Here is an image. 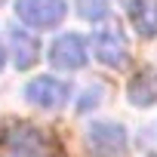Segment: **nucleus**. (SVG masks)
<instances>
[{
    "label": "nucleus",
    "instance_id": "1",
    "mask_svg": "<svg viewBox=\"0 0 157 157\" xmlns=\"http://www.w3.org/2000/svg\"><path fill=\"white\" fill-rule=\"evenodd\" d=\"M52 142L34 123H10L0 132V157H49Z\"/></svg>",
    "mask_w": 157,
    "mask_h": 157
},
{
    "label": "nucleus",
    "instance_id": "2",
    "mask_svg": "<svg viewBox=\"0 0 157 157\" xmlns=\"http://www.w3.org/2000/svg\"><path fill=\"white\" fill-rule=\"evenodd\" d=\"M86 145L93 157H126V132L120 123L99 120L86 129Z\"/></svg>",
    "mask_w": 157,
    "mask_h": 157
},
{
    "label": "nucleus",
    "instance_id": "3",
    "mask_svg": "<svg viewBox=\"0 0 157 157\" xmlns=\"http://www.w3.org/2000/svg\"><path fill=\"white\" fill-rule=\"evenodd\" d=\"M16 13L31 28H56L65 19L68 6L65 0H16Z\"/></svg>",
    "mask_w": 157,
    "mask_h": 157
},
{
    "label": "nucleus",
    "instance_id": "4",
    "mask_svg": "<svg viewBox=\"0 0 157 157\" xmlns=\"http://www.w3.org/2000/svg\"><path fill=\"white\" fill-rule=\"evenodd\" d=\"M93 52H96V59H99L102 65H108V68H123L126 59H129V43H126V37L120 34L117 25H108V28H102V31L93 37Z\"/></svg>",
    "mask_w": 157,
    "mask_h": 157
},
{
    "label": "nucleus",
    "instance_id": "5",
    "mask_svg": "<svg viewBox=\"0 0 157 157\" xmlns=\"http://www.w3.org/2000/svg\"><path fill=\"white\" fill-rule=\"evenodd\" d=\"M71 96V83L56 80V77H37L25 86V99L37 108H62Z\"/></svg>",
    "mask_w": 157,
    "mask_h": 157
},
{
    "label": "nucleus",
    "instance_id": "6",
    "mask_svg": "<svg viewBox=\"0 0 157 157\" xmlns=\"http://www.w3.org/2000/svg\"><path fill=\"white\" fill-rule=\"evenodd\" d=\"M49 62L59 71H80L86 65V43L80 34H62L52 49H49Z\"/></svg>",
    "mask_w": 157,
    "mask_h": 157
},
{
    "label": "nucleus",
    "instance_id": "7",
    "mask_svg": "<svg viewBox=\"0 0 157 157\" xmlns=\"http://www.w3.org/2000/svg\"><path fill=\"white\" fill-rule=\"evenodd\" d=\"M10 49H13V65H16L19 71H28V68L37 62V56H40L37 37L28 34V31H22V28H13V31H10Z\"/></svg>",
    "mask_w": 157,
    "mask_h": 157
},
{
    "label": "nucleus",
    "instance_id": "8",
    "mask_svg": "<svg viewBox=\"0 0 157 157\" xmlns=\"http://www.w3.org/2000/svg\"><path fill=\"white\" fill-rule=\"evenodd\" d=\"M123 6L139 34H145V37L157 34V0H123Z\"/></svg>",
    "mask_w": 157,
    "mask_h": 157
},
{
    "label": "nucleus",
    "instance_id": "9",
    "mask_svg": "<svg viewBox=\"0 0 157 157\" xmlns=\"http://www.w3.org/2000/svg\"><path fill=\"white\" fill-rule=\"evenodd\" d=\"M129 102L139 105V108H148L157 102V71L154 68H145L132 77L129 83Z\"/></svg>",
    "mask_w": 157,
    "mask_h": 157
},
{
    "label": "nucleus",
    "instance_id": "10",
    "mask_svg": "<svg viewBox=\"0 0 157 157\" xmlns=\"http://www.w3.org/2000/svg\"><path fill=\"white\" fill-rule=\"evenodd\" d=\"M77 10L90 22H102L108 16V0H77Z\"/></svg>",
    "mask_w": 157,
    "mask_h": 157
},
{
    "label": "nucleus",
    "instance_id": "11",
    "mask_svg": "<svg viewBox=\"0 0 157 157\" xmlns=\"http://www.w3.org/2000/svg\"><path fill=\"white\" fill-rule=\"evenodd\" d=\"M3 59H6V56H3V46H0V71H3Z\"/></svg>",
    "mask_w": 157,
    "mask_h": 157
},
{
    "label": "nucleus",
    "instance_id": "12",
    "mask_svg": "<svg viewBox=\"0 0 157 157\" xmlns=\"http://www.w3.org/2000/svg\"><path fill=\"white\" fill-rule=\"evenodd\" d=\"M151 157H157V154H151Z\"/></svg>",
    "mask_w": 157,
    "mask_h": 157
}]
</instances>
